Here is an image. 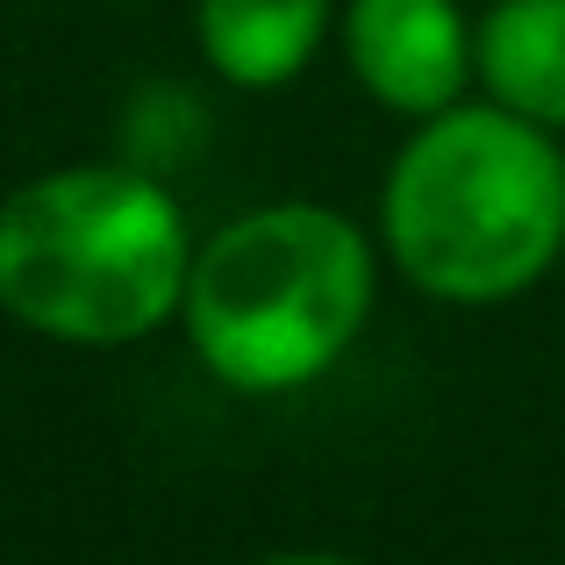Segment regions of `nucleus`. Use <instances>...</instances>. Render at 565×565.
Here are the masks:
<instances>
[{
  "label": "nucleus",
  "mask_w": 565,
  "mask_h": 565,
  "mask_svg": "<svg viewBox=\"0 0 565 565\" xmlns=\"http://www.w3.org/2000/svg\"><path fill=\"white\" fill-rule=\"evenodd\" d=\"M207 137V115L186 86H143L137 108L122 122V143H129V166L143 172H166V166H186Z\"/></svg>",
  "instance_id": "0eeeda50"
},
{
  "label": "nucleus",
  "mask_w": 565,
  "mask_h": 565,
  "mask_svg": "<svg viewBox=\"0 0 565 565\" xmlns=\"http://www.w3.org/2000/svg\"><path fill=\"white\" fill-rule=\"evenodd\" d=\"M258 565H359V558H337V552H279V558H258Z\"/></svg>",
  "instance_id": "6e6552de"
},
{
  "label": "nucleus",
  "mask_w": 565,
  "mask_h": 565,
  "mask_svg": "<svg viewBox=\"0 0 565 565\" xmlns=\"http://www.w3.org/2000/svg\"><path fill=\"white\" fill-rule=\"evenodd\" d=\"M186 337L236 394H287L330 373L373 316V244L322 201H273L193 250Z\"/></svg>",
  "instance_id": "7ed1b4c3"
},
{
  "label": "nucleus",
  "mask_w": 565,
  "mask_h": 565,
  "mask_svg": "<svg viewBox=\"0 0 565 565\" xmlns=\"http://www.w3.org/2000/svg\"><path fill=\"white\" fill-rule=\"evenodd\" d=\"M337 0H201V57L230 86H287L330 36Z\"/></svg>",
  "instance_id": "39448f33"
},
{
  "label": "nucleus",
  "mask_w": 565,
  "mask_h": 565,
  "mask_svg": "<svg viewBox=\"0 0 565 565\" xmlns=\"http://www.w3.org/2000/svg\"><path fill=\"white\" fill-rule=\"evenodd\" d=\"M401 273L437 301H509L565 250V158L501 100H451L408 137L380 193Z\"/></svg>",
  "instance_id": "f257e3e1"
},
{
  "label": "nucleus",
  "mask_w": 565,
  "mask_h": 565,
  "mask_svg": "<svg viewBox=\"0 0 565 565\" xmlns=\"http://www.w3.org/2000/svg\"><path fill=\"white\" fill-rule=\"evenodd\" d=\"M472 72L501 108L565 129V0H494L472 29Z\"/></svg>",
  "instance_id": "423d86ee"
},
{
  "label": "nucleus",
  "mask_w": 565,
  "mask_h": 565,
  "mask_svg": "<svg viewBox=\"0 0 565 565\" xmlns=\"http://www.w3.org/2000/svg\"><path fill=\"white\" fill-rule=\"evenodd\" d=\"M344 57L380 108L429 122L472 79V22L458 0H351Z\"/></svg>",
  "instance_id": "20e7f679"
},
{
  "label": "nucleus",
  "mask_w": 565,
  "mask_h": 565,
  "mask_svg": "<svg viewBox=\"0 0 565 565\" xmlns=\"http://www.w3.org/2000/svg\"><path fill=\"white\" fill-rule=\"evenodd\" d=\"M193 236L143 166H65L0 201V308L57 344H137L186 301Z\"/></svg>",
  "instance_id": "f03ea898"
}]
</instances>
